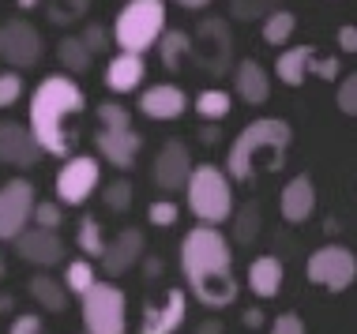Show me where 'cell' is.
I'll use <instances>...</instances> for the list:
<instances>
[{
	"instance_id": "1",
	"label": "cell",
	"mask_w": 357,
	"mask_h": 334,
	"mask_svg": "<svg viewBox=\"0 0 357 334\" xmlns=\"http://www.w3.org/2000/svg\"><path fill=\"white\" fill-rule=\"evenodd\" d=\"M181 274L204 308H226L237 301L234 244L218 225H196L181 241Z\"/></svg>"
},
{
	"instance_id": "2",
	"label": "cell",
	"mask_w": 357,
	"mask_h": 334,
	"mask_svg": "<svg viewBox=\"0 0 357 334\" xmlns=\"http://www.w3.org/2000/svg\"><path fill=\"white\" fill-rule=\"evenodd\" d=\"M83 109L86 94L79 83L68 75H45L31 94V109H26V128H31L38 150L53 158H68Z\"/></svg>"
},
{
	"instance_id": "3",
	"label": "cell",
	"mask_w": 357,
	"mask_h": 334,
	"mask_svg": "<svg viewBox=\"0 0 357 334\" xmlns=\"http://www.w3.org/2000/svg\"><path fill=\"white\" fill-rule=\"evenodd\" d=\"M289 143H294V128L282 117H259L252 124H245L237 132V139L229 143L226 177L248 184L259 173H275V169H282Z\"/></svg>"
},
{
	"instance_id": "4",
	"label": "cell",
	"mask_w": 357,
	"mask_h": 334,
	"mask_svg": "<svg viewBox=\"0 0 357 334\" xmlns=\"http://www.w3.org/2000/svg\"><path fill=\"white\" fill-rule=\"evenodd\" d=\"M188 211L199 225H222L234 214V180L218 166H192L188 173Z\"/></svg>"
},
{
	"instance_id": "5",
	"label": "cell",
	"mask_w": 357,
	"mask_h": 334,
	"mask_svg": "<svg viewBox=\"0 0 357 334\" xmlns=\"http://www.w3.org/2000/svg\"><path fill=\"white\" fill-rule=\"evenodd\" d=\"M162 31H166V0H128L109 26L121 53H147Z\"/></svg>"
},
{
	"instance_id": "6",
	"label": "cell",
	"mask_w": 357,
	"mask_h": 334,
	"mask_svg": "<svg viewBox=\"0 0 357 334\" xmlns=\"http://www.w3.org/2000/svg\"><path fill=\"white\" fill-rule=\"evenodd\" d=\"M98 154L109 161L113 169H132L143 150V136L132 128V113L121 102H102L98 106Z\"/></svg>"
},
{
	"instance_id": "7",
	"label": "cell",
	"mask_w": 357,
	"mask_h": 334,
	"mask_svg": "<svg viewBox=\"0 0 357 334\" xmlns=\"http://www.w3.org/2000/svg\"><path fill=\"white\" fill-rule=\"evenodd\" d=\"M83 334H124L128 327V301L113 282H94L83 293Z\"/></svg>"
},
{
	"instance_id": "8",
	"label": "cell",
	"mask_w": 357,
	"mask_h": 334,
	"mask_svg": "<svg viewBox=\"0 0 357 334\" xmlns=\"http://www.w3.org/2000/svg\"><path fill=\"white\" fill-rule=\"evenodd\" d=\"M305 274H308V282L327 293H346L357 278V255L346 244H324L308 255Z\"/></svg>"
},
{
	"instance_id": "9",
	"label": "cell",
	"mask_w": 357,
	"mask_h": 334,
	"mask_svg": "<svg viewBox=\"0 0 357 334\" xmlns=\"http://www.w3.org/2000/svg\"><path fill=\"white\" fill-rule=\"evenodd\" d=\"M102 184V166L98 158L91 154H72L68 161H64L61 169H56V203L61 207H83L86 199L94 196V188Z\"/></svg>"
},
{
	"instance_id": "10",
	"label": "cell",
	"mask_w": 357,
	"mask_h": 334,
	"mask_svg": "<svg viewBox=\"0 0 357 334\" xmlns=\"http://www.w3.org/2000/svg\"><path fill=\"white\" fill-rule=\"evenodd\" d=\"M188 61H196L207 75H222L229 68V61H234V38H229L226 19H204L199 23L196 38H192Z\"/></svg>"
},
{
	"instance_id": "11",
	"label": "cell",
	"mask_w": 357,
	"mask_h": 334,
	"mask_svg": "<svg viewBox=\"0 0 357 334\" xmlns=\"http://www.w3.org/2000/svg\"><path fill=\"white\" fill-rule=\"evenodd\" d=\"M42 34H38L34 23H26V19H8V23H0V61L8 64V68L23 72V68H34L38 61H42Z\"/></svg>"
},
{
	"instance_id": "12",
	"label": "cell",
	"mask_w": 357,
	"mask_h": 334,
	"mask_svg": "<svg viewBox=\"0 0 357 334\" xmlns=\"http://www.w3.org/2000/svg\"><path fill=\"white\" fill-rule=\"evenodd\" d=\"M275 75L286 87H301L308 75H316V79H339V56H320L312 45H297V49L278 53Z\"/></svg>"
},
{
	"instance_id": "13",
	"label": "cell",
	"mask_w": 357,
	"mask_h": 334,
	"mask_svg": "<svg viewBox=\"0 0 357 334\" xmlns=\"http://www.w3.org/2000/svg\"><path fill=\"white\" fill-rule=\"evenodd\" d=\"M34 184L26 177H12L0 184V244L15 241L31 225V207H34Z\"/></svg>"
},
{
	"instance_id": "14",
	"label": "cell",
	"mask_w": 357,
	"mask_h": 334,
	"mask_svg": "<svg viewBox=\"0 0 357 334\" xmlns=\"http://www.w3.org/2000/svg\"><path fill=\"white\" fill-rule=\"evenodd\" d=\"M192 173V154L185 139H166L158 147V154L151 161V180L162 188V192H181L188 184Z\"/></svg>"
},
{
	"instance_id": "15",
	"label": "cell",
	"mask_w": 357,
	"mask_h": 334,
	"mask_svg": "<svg viewBox=\"0 0 357 334\" xmlns=\"http://www.w3.org/2000/svg\"><path fill=\"white\" fill-rule=\"evenodd\" d=\"M15 255L23 263H31V267H56L64 260V241L56 237V229H38V225H26L23 233L15 237Z\"/></svg>"
},
{
	"instance_id": "16",
	"label": "cell",
	"mask_w": 357,
	"mask_h": 334,
	"mask_svg": "<svg viewBox=\"0 0 357 334\" xmlns=\"http://www.w3.org/2000/svg\"><path fill=\"white\" fill-rule=\"evenodd\" d=\"M188 319V293L185 289H166V301L162 304H147L139 319V334H177L181 323Z\"/></svg>"
},
{
	"instance_id": "17",
	"label": "cell",
	"mask_w": 357,
	"mask_h": 334,
	"mask_svg": "<svg viewBox=\"0 0 357 334\" xmlns=\"http://www.w3.org/2000/svg\"><path fill=\"white\" fill-rule=\"evenodd\" d=\"M143 248H147V241H143V233L139 229H121L113 241H105V248H102V271L109 274V278H121V274H128L132 267H136L139 260H143Z\"/></svg>"
},
{
	"instance_id": "18",
	"label": "cell",
	"mask_w": 357,
	"mask_h": 334,
	"mask_svg": "<svg viewBox=\"0 0 357 334\" xmlns=\"http://www.w3.org/2000/svg\"><path fill=\"white\" fill-rule=\"evenodd\" d=\"M38 143L31 136V128L19 120H0V166L12 169H31L38 161Z\"/></svg>"
},
{
	"instance_id": "19",
	"label": "cell",
	"mask_w": 357,
	"mask_h": 334,
	"mask_svg": "<svg viewBox=\"0 0 357 334\" xmlns=\"http://www.w3.org/2000/svg\"><path fill=\"white\" fill-rule=\"evenodd\" d=\"M188 109V94L177 83H158L139 94V113L147 120H177Z\"/></svg>"
},
{
	"instance_id": "20",
	"label": "cell",
	"mask_w": 357,
	"mask_h": 334,
	"mask_svg": "<svg viewBox=\"0 0 357 334\" xmlns=\"http://www.w3.org/2000/svg\"><path fill=\"white\" fill-rule=\"evenodd\" d=\"M278 211H282L286 222L301 225L316 214V184L308 173H297L294 180H286L282 196H278Z\"/></svg>"
},
{
	"instance_id": "21",
	"label": "cell",
	"mask_w": 357,
	"mask_h": 334,
	"mask_svg": "<svg viewBox=\"0 0 357 334\" xmlns=\"http://www.w3.org/2000/svg\"><path fill=\"white\" fill-rule=\"evenodd\" d=\"M234 94L241 102H248V106H264L267 98H271V75L259 61H237L234 64Z\"/></svg>"
},
{
	"instance_id": "22",
	"label": "cell",
	"mask_w": 357,
	"mask_h": 334,
	"mask_svg": "<svg viewBox=\"0 0 357 334\" xmlns=\"http://www.w3.org/2000/svg\"><path fill=\"white\" fill-rule=\"evenodd\" d=\"M143 79H147V61H143V53H117L109 61V68H105V87L113 94L139 90Z\"/></svg>"
},
{
	"instance_id": "23",
	"label": "cell",
	"mask_w": 357,
	"mask_h": 334,
	"mask_svg": "<svg viewBox=\"0 0 357 334\" xmlns=\"http://www.w3.org/2000/svg\"><path fill=\"white\" fill-rule=\"evenodd\" d=\"M282 282H286L282 260H278V255H256L252 267H248V289H252L259 301H271L282 293Z\"/></svg>"
},
{
	"instance_id": "24",
	"label": "cell",
	"mask_w": 357,
	"mask_h": 334,
	"mask_svg": "<svg viewBox=\"0 0 357 334\" xmlns=\"http://www.w3.org/2000/svg\"><path fill=\"white\" fill-rule=\"evenodd\" d=\"M158 61H162V68L166 72H181L188 64V56H192V38L185 34V31H162L158 34Z\"/></svg>"
},
{
	"instance_id": "25",
	"label": "cell",
	"mask_w": 357,
	"mask_h": 334,
	"mask_svg": "<svg viewBox=\"0 0 357 334\" xmlns=\"http://www.w3.org/2000/svg\"><path fill=\"white\" fill-rule=\"evenodd\" d=\"M196 113H199V120H207V124H222L234 113V94L229 90H222V87H204L196 94Z\"/></svg>"
},
{
	"instance_id": "26",
	"label": "cell",
	"mask_w": 357,
	"mask_h": 334,
	"mask_svg": "<svg viewBox=\"0 0 357 334\" xmlns=\"http://www.w3.org/2000/svg\"><path fill=\"white\" fill-rule=\"evenodd\" d=\"M26 293H31L45 312H64V304H68V289H64V282L50 278V274H34V278L26 282Z\"/></svg>"
},
{
	"instance_id": "27",
	"label": "cell",
	"mask_w": 357,
	"mask_h": 334,
	"mask_svg": "<svg viewBox=\"0 0 357 334\" xmlns=\"http://www.w3.org/2000/svg\"><path fill=\"white\" fill-rule=\"evenodd\" d=\"M56 61H61V68H68V75H83V72H91L94 53L79 42V34H64L56 42Z\"/></svg>"
},
{
	"instance_id": "28",
	"label": "cell",
	"mask_w": 357,
	"mask_h": 334,
	"mask_svg": "<svg viewBox=\"0 0 357 334\" xmlns=\"http://www.w3.org/2000/svg\"><path fill=\"white\" fill-rule=\"evenodd\" d=\"M294 31H297V15L286 12V8H275V12L264 15V42L275 45V49H282L289 38H294Z\"/></svg>"
},
{
	"instance_id": "29",
	"label": "cell",
	"mask_w": 357,
	"mask_h": 334,
	"mask_svg": "<svg viewBox=\"0 0 357 334\" xmlns=\"http://www.w3.org/2000/svg\"><path fill=\"white\" fill-rule=\"evenodd\" d=\"M234 241L237 244H252L264 229V214H259V203H245V207H234Z\"/></svg>"
},
{
	"instance_id": "30",
	"label": "cell",
	"mask_w": 357,
	"mask_h": 334,
	"mask_svg": "<svg viewBox=\"0 0 357 334\" xmlns=\"http://www.w3.org/2000/svg\"><path fill=\"white\" fill-rule=\"evenodd\" d=\"M75 244H79L83 255H91V260H98L102 248H105V229L94 214H83L79 218V233H75Z\"/></svg>"
},
{
	"instance_id": "31",
	"label": "cell",
	"mask_w": 357,
	"mask_h": 334,
	"mask_svg": "<svg viewBox=\"0 0 357 334\" xmlns=\"http://www.w3.org/2000/svg\"><path fill=\"white\" fill-rule=\"evenodd\" d=\"M94 282H98V274H94L91 260H72L68 271H64V289H68V293H79V297L91 289Z\"/></svg>"
},
{
	"instance_id": "32",
	"label": "cell",
	"mask_w": 357,
	"mask_h": 334,
	"mask_svg": "<svg viewBox=\"0 0 357 334\" xmlns=\"http://www.w3.org/2000/svg\"><path fill=\"white\" fill-rule=\"evenodd\" d=\"M61 222H64V207L56 203V199H34L31 225H38V229H61Z\"/></svg>"
},
{
	"instance_id": "33",
	"label": "cell",
	"mask_w": 357,
	"mask_h": 334,
	"mask_svg": "<svg viewBox=\"0 0 357 334\" xmlns=\"http://www.w3.org/2000/svg\"><path fill=\"white\" fill-rule=\"evenodd\" d=\"M102 203L109 207L113 214H124V211H132V184L128 180H113V184H105V192H102Z\"/></svg>"
},
{
	"instance_id": "34",
	"label": "cell",
	"mask_w": 357,
	"mask_h": 334,
	"mask_svg": "<svg viewBox=\"0 0 357 334\" xmlns=\"http://www.w3.org/2000/svg\"><path fill=\"white\" fill-rule=\"evenodd\" d=\"M177 218H181V207L173 203V199H154V203L147 207V222L158 225V229L177 225Z\"/></svg>"
},
{
	"instance_id": "35",
	"label": "cell",
	"mask_w": 357,
	"mask_h": 334,
	"mask_svg": "<svg viewBox=\"0 0 357 334\" xmlns=\"http://www.w3.org/2000/svg\"><path fill=\"white\" fill-rule=\"evenodd\" d=\"M275 8L278 0H229V15L234 19H264Z\"/></svg>"
},
{
	"instance_id": "36",
	"label": "cell",
	"mask_w": 357,
	"mask_h": 334,
	"mask_svg": "<svg viewBox=\"0 0 357 334\" xmlns=\"http://www.w3.org/2000/svg\"><path fill=\"white\" fill-rule=\"evenodd\" d=\"M19 98H23V75L15 68L0 72V109H12Z\"/></svg>"
},
{
	"instance_id": "37",
	"label": "cell",
	"mask_w": 357,
	"mask_h": 334,
	"mask_svg": "<svg viewBox=\"0 0 357 334\" xmlns=\"http://www.w3.org/2000/svg\"><path fill=\"white\" fill-rule=\"evenodd\" d=\"M335 106H339L346 117H357V75H342L339 90H335Z\"/></svg>"
},
{
	"instance_id": "38",
	"label": "cell",
	"mask_w": 357,
	"mask_h": 334,
	"mask_svg": "<svg viewBox=\"0 0 357 334\" xmlns=\"http://www.w3.org/2000/svg\"><path fill=\"white\" fill-rule=\"evenodd\" d=\"M86 8H91V0H56V4H50V19L53 23H72Z\"/></svg>"
},
{
	"instance_id": "39",
	"label": "cell",
	"mask_w": 357,
	"mask_h": 334,
	"mask_svg": "<svg viewBox=\"0 0 357 334\" xmlns=\"http://www.w3.org/2000/svg\"><path fill=\"white\" fill-rule=\"evenodd\" d=\"M79 42H83L91 53H105V49H109V42H113V34L105 31V26H98V23H86L83 34H79Z\"/></svg>"
},
{
	"instance_id": "40",
	"label": "cell",
	"mask_w": 357,
	"mask_h": 334,
	"mask_svg": "<svg viewBox=\"0 0 357 334\" xmlns=\"http://www.w3.org/2000/svg\"><path fill=\"white\" fill-rule=\"evenodd\" d=\"M267 334H305V323H301V316H297V312H282V316L271 319Z\"/></svg>"
},
{
	"instance_id": "41",
	"label": "cell",
	"mask_w": 357,
	"mask_h": 334,
	"mask_svg": "<svg viewBox=\"0 0 357 334\" xmlns=\"http://www.w3.org/2000/svg\"><path fill=\"white\" fill-rule=\"evenodd\" d=\"M8 334H50V331H45V323L38 319V316H31V312H26V316H15V319H12Z\"/></svg>"
},
{
	"instance_id": "42",
	"label": "cell",
	"mask_w": 357,
	"mask_h": 334,
	"mask_svg": "<svg viewBox=\"0 0 357 334\" xmlns=\"http://www.w3.org/2000/svg\"><path fill=\"white\" fill-rule=\"evenodd\" d=\"M339 49L346 53V56H354L357 53V26H339Z\"/></svg>"
},
{
	"instance_id": "43",
	"label": "cell",
	"mask_w": 357,
	"mask_h": 334,
	"mask_svg": "<svg viewBox=\"0 0 357 334\" xmlns=\"http://www.w3.org/2000/svg\"><path fill=\"white\" fill-rule=\"evenodd\" d=\"M241 319H245V327H264V308H248Z\"/></svg>"
},
{
	"instance_id": "44",
	"label": "cell",
	"mask_w": 357,
	"mask_h": 334,
	"mask_svg": "<svg viewBox=\"0 0 357 334\" xmlns=\"http://www.w3.org/2000/svg\"><path fill=\"white\" fill-rule=\"evenodd\" d=\"M199 139H204L207 147H211V143H218V124H207V128L199 132Z\"/></svg>"
},
{
	"instance_id": "45",
	"label": "cell",
	"mask_w": 357,
	"mask_h": 334,
	"mask_svg": "<svg viewBox=\"0 0 357 334\" xmlns=\"http://www.w3.org/2000/svg\"><path fill=\"white\" fill-rule=\"evenodd\" d=\"M199 334H222V319H207L204 327H199Z\"/></svg>"
},
{
	"instance_id": "46",
	"label": "cell",
	"mask_w": 357,
	"mask_h": 334,
	"mask_svg": "<svg viewBox=\"0 0 357 334\" xmlns=\"http://www.w3.org/2000/svg\"><path fill=\"white\" fill-rule=\"evenodd\" d=\"M181 8H188V12H199V8H207L211 0H177Z\"/></svg>"
},
{
	"instance_id": "47",
	"label": "cell",
	"mask_w": 357,
	"mask_h": 334,
	"mask_svg": "<svg viewBox=\"0 0 357 334\" xmlns=\"http://www.w3.org/2000/svg\"><path fill=\"white\" fill-rule=\"evenodd\" d=\"M154 274H162V260H147V278H154Z\"/></svg>"
},
{
	"instance_id": "48",
	"label": "cell",
	"mask_w": 357,
	"mask_h": 334,
	"mask_svg": "<svg viewBox=\"0 0 357 334\" xmlns=\"http://www.w3.org/2000/svg\"><path fill=\"white\" fill-rule=\"evenodd\" d=\"M42 4V0H19V8H23V12H31V8H38Z\"/></svg>"
},
{
	"instance_id": "49",
	"label": "cell",
	"mask_w": 357,
	"mask_h": 334,
	"mask_svg": "<svg viewBox=\"0 0 357 334\" xmlns=\"http://www.w3.org/2000/svg\"><path fill=\"white\" fill-rule=\"evenodd\" d=\"M4 271H8V263H4V248H0V278H4Z\"/></svg>"
}]
</instances>
